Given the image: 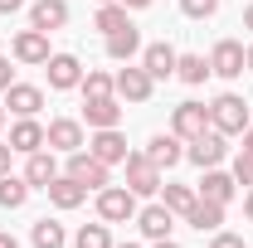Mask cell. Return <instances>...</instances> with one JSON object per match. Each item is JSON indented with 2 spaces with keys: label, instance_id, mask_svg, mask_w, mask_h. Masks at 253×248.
<instances>
[{
  "label": "cell",
  "instance_id": "12",
  "mask_svg": "<svg viewBox=\"0 0 253 248\" xmlns=\"http://www.w3.org/2000/svg\"><path fill=\"white\" fill-rule=\"evenodd\" d=\"M68 25V0H34L30 5V30H44L54 34Z\"/></svg>",
  "mask_w": 253,
  "mask_h": 248
},
{
  "label": "cell",
  "instance_id": "37",
  "mask_svg": "<svg viewBox=\"0 0 253 248\" xmlns=\"http://www.w3.org/2000/svg\"><path fill=\"white\" fill-rule=\"evenodd\" d=\"M15 10H25V0H0V15H15Z\"/></svg>",
  "mask_w": 253,
  "mask_h": 248
},
{
  "label": "cell",
  "instance_id": "44",
  "mask_svg": "<svg viewBox=\"0 0 253 248\" xmlns=\"http://www.w3.org/2000/svg\"><path fill=\"white\" fill-rule=\"evenodd\" d=\"M244 59H249V73H253V44H249V49H244Z\"/></svg>",
  "mask_w": 253,
  "mask_h": 248
},
{
  "label": "cell",
  "instance_id": "38",
  "mask_svg": "<svg viewBox=\"0 0 253 248\" xmlns=\"http://www.w3.org/2000/svg\"><path fill=\"white\" fill-rule=\"evenodd\" d=\"M244 219L253 224V185H249V195H244Z\"/></svg>",
  "mask_w": 253,
  "mask_h": 248
},
{
  "label": "cell",
  "instance_id": "1",
  "mask_svg": "<svg viewBox=\"0 0 253 248\" xmlns=\"http://www.w3.org/2000/svg\"><path fill=\"white\" fill-rule=\"evenodd\" d=\"M210 126L224 131V136H244L249 131V102L239 93H219L210 102Z\"/></svg>",
  "mask_w": 253,
  "mask_h": 248
},
{
  "label": "cell",
  "instance_id": "21",
  "mask_svg": "<svg viewBox=\"0 0 253 248\" xmlns=\"http://www.w3.org/2000/svg\"><path fill=\"white\" fill-rule=\"evenodd\" d=\"M59 175V161H54V151H34L30 161H25V180H30V190H49V180Z\"/></svg>",
  "mask_w": 253,
  "mask_h": 248
},
{
  "label": "cell",
  "instance_id": "2",
  "mask_svg": "<svg viewBox=\"0 0 253 248\" xmlns=\"http://www.w3.org/2000/svg\"><path fill=\"white\" fill-rule=\"evenodd\" d=\"M97 219H102V224H126V219H136V195L126 185H102L97 190Z\"/></svg>",
  "mask_w": 253,
  "mask_h": 248
},
{
  "label": "cell",
  "instance_id": "3",
  "mask_svg": "<svg viewBox=\"0 0 253 248\" xmlns=\"http://www.w3.org/2000/svg\"><path fill=\"white\" fill-rule=\"evenodd\" d=\"M63 175H73L83 190H102V185H112V165H107V161H97L93 151H73Z\"/></svg>",
  "mask_w": 253,
  "mask_h": 248
},
{
  "label": "cell",
  "instance_id": "26",
  "mask_svg": "<svg viewBox=\"0 0 253 248\" xmlns=\"http://www.w3.org/2000/svg\"><path fill=\"white\" fill-rule=\"evenodd\" d=\"M195 200H200V195H195L190 185H161V205H166L170 214H180V219L190 214V205H195Z\"/></svg>",
  "mask_w": 253,
  "mask_h": 248
},
{
  "label": "cell",
  "instance_id": "43",
  "mask_svg": "<svg viewBox=\"0 0 253 248\" xmlns=\"http://www.w3.org/2000/svg\"><path fill=\"white\" fill-rule=\"evenodd\" d=\"M244 30H253V5H249V10H244Z\"/></svg>",
  "mask_w": 253,
  "mask_h": 248
},
{
  "label": "cell",
  "instance_id": "16",
  "mask_svg": "<svg viewBox=\"0 0 253 248\" xmlns=\"http://www.w3.org/2000/svg\"><path fill=\"white\" fill-rule=\"evenodd\" d=\"M44 107V93L34 88V83H10L5 88V112H15V117H34Z\"/></svg>",
  "mask_w": 253,
  "mask_h": 248
},
{
  "label": "cell",
  "instance_id": "25",
  "mask_svg": "<svg viewBox=\"0 0 253 248\" xmlns=\"http://www.w3.org/2000/svg\"><path fill=\"white\" fill-rule=\"evenodd\" d=\"M131 20H126V5L122 0H112V5H97V20H93V30H102V34H117V30H126Z\"/></svg>",
  "mask_w": 253,
  "mask_h": 248
},
{
  "label": "cell",
  "instance_id": "42",
  "mask_svg": "<svg viewBox=\"0 0 253 248\" xmlns=\"http://www.w3.org/2000/svg\"><path fill=\"white\" fill-rule=\"evenodd\" d=\"M244 151H253V126H249V131H244Z\"/></svg>",
  "mask_w": 253,
  "mask_h": 248
},
{
  "label": "cell",
  "instance_id": "13",
  "mask_svg": "<svg viewBox=\"0 0 253 248\" xmlns=\"http://www.w3.org/2000/svg\"><path fill=\"white\" fill-rule=\"evenodd\" d=\"M83 122L93 126V131L117 126V122H122V102H117V93H112V97H83Z\"/></svg>",
  "mask_w": 253,
  "mask_h": 248
},
{
  "label": "cell",
  "instance_id": "8",
  "mask_svg": "<svg viewBox=\"0 0 253 248\" xmlns=\"http://www.w3.org/2000/svg\"><path fill=\"white\" fill-rule=\"evenodd\" d=\"M210 73H219V78H244V73H249L244 44H239V39H219L214 54H210Z\"/></svg>",
  "mask_w": 253,
  "mask_h": 248
},
{
  "label": "cell",
  "instance_id": "24",
  "mask_svg": "<svg viewBox=\"0 0 253 248\" xmlns=\"http://www.w3.org/2000/svg\"><path fill=\"white\" fill-rule=\"evenodd\" d=\"M190 229H200V234H214L224 224V205H214V200H195L190 205V214H185Z\"/></svg>",
  "mask_w": 253,
  "mask_h": 248
},
{
  "label": "cell",
  "instance_id": "18",
  "mask_svg": "<svg viewBox=\"0 0 253 248\" xmlns=\"http://www.w3.org/2000/svg\"><path fill=\"white\" fill-rule=\"evenodd\" d=\"M10 49H15L20 63H49V34L44 30H20Z\"/></svg>",
  "mask_w": 253,
  "mask_h": 248
},
{
  "label": "cell",
  "instance_id": "28",
  "mask_svg": "<svg viewBox=\"0 0 253 248\" xmlns=\"http://www.w3.org/2000/svg\"><path fill=\"white\" fill-rule=\"evenodd\" d=\"M30 200V180L25 175H0V205L5 209H20Z\"/></svg>",
  "mask_w": 253,
  "mask_h": 248
},
{
  "label": "cell",
  "instance_id": "41",
  "mask_svg": "<svg viewBox=\"0 0 253 248\" xmlns=\"http://www.w3.org/2000/svg\"><path fill=\"white\" fill-rule=\"evenodd\" d=\"M151 248H180V244H175V239H156Z\"/></svg>",
  "mask_w": 253,
  "mask_h": 248
},
{
  "label": "cell",
  "instance_id": "30",
  "mask_svg": "<svg viewBox=\"0 0 253 248\" xmlns=\"http://www.w3.org/2000/svg\"><path fill=\"white\" fill-rule=\"evenodd\" d=\"M78 93H83V97H112V93H117V88H112V73L88 68V73H83V83H78Z\"/></svg>",
  "mask_w": 253,
  "mask_h": 248
},
{
  "label": "cell",
  "instance_id": "47",
  "mask_svg": "<svg viewBox=\"0 0 253 248\" xmlns=\"http://www.w3.org/2000/svg\"><path fill=\"white\" fill-rule=\"evenodd\" d=\"M97 5H112V0H97Z\"/></svg>",
  "mask_w": 253,
  "mask_h": 248
},
{
  "label": "cell",
  "instance_id": "23",
  "mask_svg": "<svg viewBox=\"0 0 253 248\" xmlns=\"http://www.w3.org/2000/svg\"><path fill=\"white\" fill-rule=\"evenodd\" d=\"M136 54H141V34H136V25H126V30H117V34H107V59L131 63Z\"/></svg>",
  "mask_w": 253,
  "mask_h": 248
},
{
  "label": "cell",
  "instance_id": "4",
  "mask_svg": "<svg viewBox=\"0 0 253 248\" xmlns=\"http://www.w3.org/2000/svg\"><path fill=\"white\" fill-rule=\"evenodd\" d=\"M112 88H117V97H122V102H146V97L156 93V78H151L141 63H126V68H117V73H112Z\"/></svg>",
  "mask_w": 253,
  "mask_h": 248
},
{
  "label": "cell",
  "instance_id": "22",
  "mask_svg": "<svg viewBox=\"0 0 253 248\" xmlns=\"http://www.w3.org/2000/svg\"><path fill=\"white\" fill-rule=\"evenodd\" d=\"M49 200H54V205H59V209H78V205H83V200H88V190L78 185V180H73V175H54V180H49Z\"/></svg>",
  "mask_w": 253,
  "mask_h": 248
},
{
  "label": "cell",
  "instance_id": "32",
  "mask_svg": "<svg viewBox=\"0 0 253 248\" xmlns=\"http://www.w3.org/2000/svg\"><path fill=\"white\" fill-rule=\"evenodd\" d=\"M180 10H185L190 20H210L219 10V0H180Z\"/></svg>",
  "mask_w": 253,
  "mask_h": 248
},
{
  "label": "cell",
  "instance_id": "33",
  "mask_svg": "<svg viewBox=\"0 0 253 248\" xmlns=\"http://www.w3.org/2000/svg\"><path fill=\"white\" fill-rule=\"evenodd\" d=\"M234 180H239V185H253V151L234 156Z\"/></svg>",
  "mask_w": 253,
  "mask_h": 248
},
{
  "label": "cell",
  "instance_id": "45",
  "mask_svg": "<svg viewBox=\"0 0 253 248\" xmlns=\"http://www.w3.org/2000/svg\"><path fill=\"white\" fill-rule=\"evenodd\" d=\"M112 248H141V244H112Z\"/></svg>",
  "mask_w": 253,
  "mask_h": 248
},
{
  "label": "cell",
  "instance_id": "10",
  "mask_svg": "<svg viewBox=\"0 0 253 248\" xmlns=\"http://www.w3.org/2000/svg\"><path fill=\"white\" fill-rule=\"evenodd\" d=\"M49 88L54 93H68V88H78L83 83V63H78V54H49Z\"/></svg>",
  "mask_w": 253,
  "mask_h": 248
},
{
  "label": "cell",
  "instance_id": "9",
  "mask_svg": "<svg viewBox=\"0 0 253 248\" xmlns=\"http://www.w3.org/2000/svg\"><path fill=\"white\" fill-rule=\"evenodd\" d=\"M224 151H229V146H224V131H214V126H210L205 136H195V141H185V161H195L200 170L219 165V161H224Z\"/></svg>",
  "mask_w": 253,
  "mask_h": 248
},
{
  "label": "cell",
  "instance_id": "17",
  "mask_svg": "<svg viewBox=\"0 0 253 248\" xmlns=\"http://www.w3.org/2000/svg\"><path fill=\"white\" fill-rule=\"evenodd\" d=\"M136 229L156 244V239H170V229H175V214L166 209V205H146V209H136Z\"/></svg>",
  "mask_w": 253,
  "mask_h": 248
},
{
  "label": "cell",
  "instance_id": "31",
  "mask_svg": "<svg viewBox=\"0 0 253 248\" xmlns=\"http://www.w3.org/2000/svg\"><path fill=\"white\" fill-rule=\"evenodd\" d=\"M73 248H112V234H107V224H83V229L73 234Z\"/></svg>",
  "mask_w": 253,
  "mask_h": 248
},
{
  "label": "cell",
  "instance_id": "5",
  "mask_svg": "<svg viewBox=\"0 0 253 248\" xmlns=\"http://www.w3.org/2000/svg\"><path fill=\"white\" fill-rule=\"evenodd\" d=\"M122 165H126V190H131L136 200L161 190V165H151V161H146V151H131Z\"/></svg>",
  "mask_w": 253,
  "mask_h": 248
},
{
  "label": "cell",
  "instance_id": "27",
  "mask_svg": "<svg viewBox=\"0 0 253 248\" xmlns=\"http://www.w3.org/2000/svg\"><path fill=\"white\" fill-rule=\"evenodd\" d=\"M30 239H34V248H63L68 244V234H63L59 219H39V224L30 229Z\"/></svg>",
  "mask_w": 253,
  "mask_h": 248
},
{
  "label": "cell",
  "instance_id": "19",
  "mask_svg": "<svg viewBox=\"0 0 253 248\" xmlns=\"http://www.w3.org/2000/svg\"><path fill=\"white\" fill-rule=\"evenodd\" d=\"M175 63H180V54H175L170 44H146V49H141V68H146L151 78H175Z\"/></svg>",
  "mask_w": 253,
  "mask_h": 248
},
{
  "label": "cell",
  "instance_id": "14",
  "mask_svg": "<svg viewBox=\"0 0 253 248\" xmlns=\"http://www.w3.org/2000/svg\"><path fill=\"white\" fill-rule=\"evenodd\" d=\"M234 190H239V180H234L229 170H219V165H210V170H205V180L195 185V195H200V200H214V205H229V200H234Z\"/></svg>",
  "mask_w": 253,
  "mask_h": 248
},
{
  "label": "cell",
  "instance_id": "40",
  "mask_svg": "<svg viewBox=\"0 0 253 248\" xmlns=\"http://www.w3.org/2000/svg\"><path fill=\"white\" fill-rule=\"evenodd\" d=\"M126 10H146V5H151V0H122Z\"/></svg>",
  "mask_w": 253,
  "mask_h": 248
},
{
  "label": "cell",
  "instance_id": "20",
  "mask_svg": "<svg viewBox=\"0 0 253 248\" xmlns=\"http://www.w3.org/2000/svg\"><path fill=\"white\" fill-rule=\"evenodd\" d=\"M10 151H20V156L44 151V126L34 122V117H20V122L10 126Z\"/></svg>",
  "mask_w": 253,
  "mask_h": 248
},
{
  "label": "cell",
  "instance_id": "39",
  "mask_svg": "<svg viewBox=\"0 0 253 248\" xmlns=\"http://www.w3.org/2000/svg\"><path fill=\"white\" fill-rule=\"evenodd\" d=\"M0 248H20V239L15 234H0Z\"/></svg>",
  "mask_w": 253,
  "mask_h": 248
},
{
  "label": "cell",
  "instance_id": "7",
  "mask_svg": "<svg viewBox=\"0 0 253 248\" xmlns=\"http://www.w3.org/2000/svg\"><path fill=\"white\" fill-rule=\"evenodd\" d=\"M44 146H49V151H63V156L83 151V146H88V141H83V122H73V117H54V122L44 126Z\"/></svg>",
  "mask_w": 253,
  "mask_h": 248
},
{
  "label": "cell",
  "instance_id": "36",
  "mask_svg": "<svg viewBox=\"0 0 253 248\" xmlns=\"http://www.w3.org/2000/svg\"><path fill=\"white\" fill-rule=\"evenodd\" d=\"M10 156H15V151H10V141H0V175H10Z\"/></svg>",
  "mask_w": 253,
  "mask_h": 248
},
{
  "label": "cell",
  "instance_id": "11",
  "mask_svg": "<svg viewBox=\"0 0 253 248\" xmlns=\"http://www.w3.org/2000/svg\"><path fill=\"white\" fill-rule=\"evenodd\" d=\"M88 151L97 156V161H107V165H122L126 156V136L117 131V126H102V131H93V141H88Z\"/></svg>",
  "mask_w": 253,
  "mask_h": 248
},
{
  "label": "cell",
  "instance_id": "35",
  "mask_svg": "<svg viewBox=\"0 0 253 248\" xmlns=\"http://www.w3.org/2000/svg\"><path fill=\"white\" fill-rule=\"evenodd\" d=\"M10 83H15V68H10V59H5V54H0V93H5Z\"/></svg>",
  "mask_w": 253,
  "mask_h": 248
},
{
  "label": "cell",
  "instance_id": "15",
  "mask_svg": "<svg viewBox=\"0 0 253 248\" xmlns=\"http://www.w3.org/2000/svg\"><path fill=\"white\" fill-rule=\"evenodd\" d=\"M146 161H151V165H161V170H170L175 161H185V141H180L175 131H170V136L161 131V136H151V141H146Z\"/></svg>",
  "mask_w": 253,
  "mask_h": 248
},
{
  "label": "cell",
  "instance_id": "29",
  "mask_svg": "<svg viewBox=\"0 0 253 248\" xmlns=\"http://www.w3.org/2000/svg\"><path fill=\"white\" fill-rule=\"evenodd\" d=\"M175 78H180V83H190V88H195V83H205V78H210V59H200V54H180Z\"/></svg>",
  "mask_w": 253,
  "mask_h": 248
},
{
  "label": "cell",
  "instance_id": "6",
  "mask_svg": "<svg viewBox=\"0 0 253 248\" xmlns=\"http://www.w3.org/2000/svg\"><path fill=\"white\" fill-rule=\"evenodd\" d=\"M170 131H175L180 141L205 136V131H210V107H205V102H180V107L170 112Z\"/></svg>",
  "mask_w": 253,
  "mask_h": 248
},
{
  "label": "cell",
  "instance_id": "34",
  "mask_svg": "<svg viewBox=\"0 0 253 248\" xmlns=\"http://www.w3.org/2000/svg\"><path fill=\"white\" fill-rule=\"evenodd\" d=\"M210 248H244V239H239V234H219V229H214Z\"/></svg>",
  "mask_w": 253,
  "mask_h": 248
},
{
  "label": "cell",
  "instance_id": "46",
  "mask_svg": "<svg viewBox=\"0 0 253 248\" xmlns=\"http://www.w3.org/2000/svg\"><path fill=\"white\" fill-rule=\"evenodd\" d=\"M0 126H5V102H0Z\"/></svg>",
  "mask_w": 253,
  "mask_h": 248
}]
</instances>
